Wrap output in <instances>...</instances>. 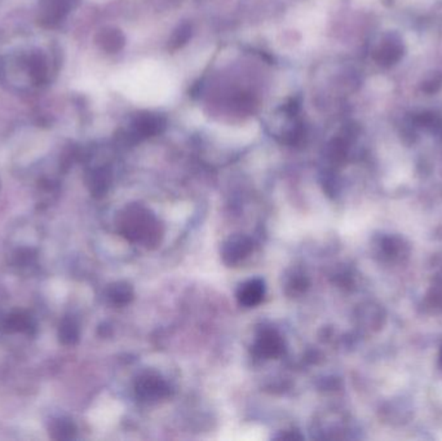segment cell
Listing matches in <instances>:
<instances>
[{"label":"cell","instance_id":"obj_9","mask_svg":"<svg viewBox=\"0 0 442 441\" xmlns=\"http://www.w3.org/2000/svg\"><path fill=\"white\" fill-rule=\"evenodd\" d=\"M308 278L303 275H294L289 282V288L294 293H303L308 288Z\"/></svg>","mask_w":442,"mask_h":441},{"label":"cell","instance_id":"obj_1","mask_svg":"<svg viewBox=\"0 0 442 441\" xmlns=\"http://www.w3.org/2000/svg\"><path fill=\"white\" fill-rule=\"evenodd\" d=\"M123 232L127 239L141 242L145 246L157 245L161 241L162 230L153 215L143 207H131L123 221Z\"/></svg>","mask_w":442,"mask_h":441},{"label":"cell","instance_id":"obj_5","mask_svg":"<svg viewBox=\"0 0 442 441\" xmlns=\"http://www.w3.org/2000/svg\"><path fill=\"white\" fill-rule=\"evenodd\" d=\"M264 295H265V286H264V282L259 278L245 282L237 294L240 304L249 308L260 304Z\"/></svg>","mask_w":442,"mask_h":441},{"label":"cell","instance_id":"obj_8","mask_svg":"<svg viewBox=\"0 0 442 441\" xmlns=\"http://www.w3.org/2000/svg\"><path fill=\"white\" fill-rule=\"evenodd\" d=\"M113 297L116 299V303L119 304H125L128 303L132 297H134V291L130 285H116L114 288V293H113Z\"/></svg>","mask_w":442,"mask_h":441},{"label":"cell","instance_id":"obj_2","mask_svg":"<svg viewBox=\"0 0 442 441\" xmlns=\"http://www.w3.org/2000/svg\"><path fill=\"white\" fill-rule=\"evenodd\" d=\"M170 386L159 375L145 373L136 382V395L143 401H158L170 396Z\"/></svg>","mask_w":442,"mask_h":441},{"label":"cell","instance_id":"obj_4","mask_svg":"<svg viewBox=\"0 0 442 441\" xmlns=\"http://www.w3.org/2000/svg\"><path fill=\"white\" fill-rule=\"evenodd\" d=\"M285 349L283 339L274 329H263L254 345L256 355L265 358H273L282 355Z\"/></svg>","mask_w":442,"mask_h":441},{"label":"cell","instance_id":"obj_3","mask_svg":"<svg viewBox=\"0 0 442 441\" xmlns=\"http://www.w3.org/2000/svg\"><path fill=\"white\" fill-rule=\"evenodd\" d=\"M252 251V241L246 236H233L222 245L221 258L228 266H237Z\"/></svg>","mask_w":442,"mask_h":441},{"label":"cell","instance_id":"obj_6","mask_svg":"<svg viewBox=\"0 0 442 441\" xmlns=\"http://www.w3.org/2000/svg\"><path fill=\"white\" fill-rule=\"evenodd\" d=\"M164 119L159 115H140L135 122L136 134L143 137H150L153 135L159 134L162 128H164Z\"/></svg>","mask_w":442,"mask_h":441},{"label":"cell","instance_id":"obj_7","mask_svg":"<svg viewBox=\"0 0 442 441\" xmlns=\"http://www.w3.org/2000/svg\"><path fill=\"white\" fill-rule=\"evenodd\" d=\"M191 35H192L191 26L186 25V24L182 25L179 29L175 31V34H173V38H171V49H180L182 46H184V44L189 40Z\"/></svg>","mask_w":442,"mask_h":441}]
</instances>
